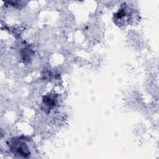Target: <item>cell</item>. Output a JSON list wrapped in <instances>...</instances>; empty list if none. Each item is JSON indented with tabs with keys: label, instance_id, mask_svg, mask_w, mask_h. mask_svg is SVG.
<instances>
[{
	"label": "cell",
	"instance_id": "obj_1",
	"mask_svg": "<svg viewBox=\"0 0 159 159\" xmlns=\"http://www.w3.org/2000/svg\"><path fill=\"white\" fill-rule=\"evenodd\" d=\"M9 145L11 150L16 155L22 157H27L30 154L27 143L22 139H12Z\"/></svg>",
	"mask_w": 159,
	"mask_h": 159
},
{
	"label": "cell",
	"instance_id": "obj_2",
	"mask_svg": "<svg viewBox=\"0 0 159 159\" xmlns=\"http://www.w3.org/2000/svg\"><path fill=\"white\" fill-rule=\"evenodd\" d=\"M43 101L45 105L50 106V107L55 106V100L52 99V98L48 96H46L45 97V98L43 99Z\"/></svg>",
	"mask_w": 159,
	"mask_h": 159
}]
</instances>
